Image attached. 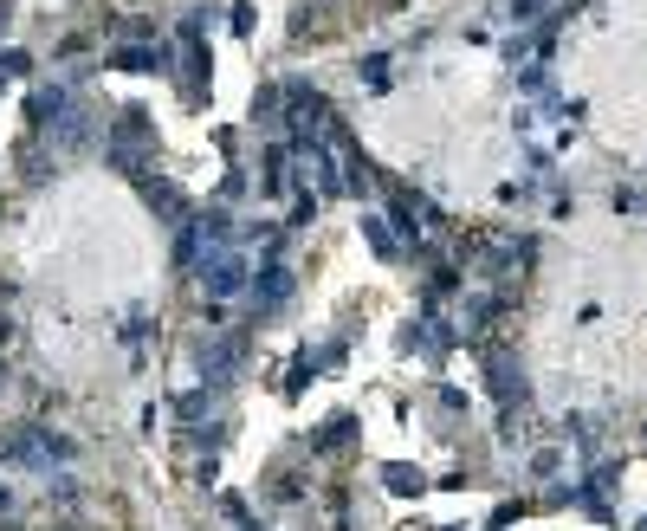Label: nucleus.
<instances>
[{
    "mask_svg": "<svg viewBox=\"0 0 647 531\" xmlns=\"http://www.w3.org/2000/svg\"><path fill=\"white\" fill-rule=\"evenodd\" d=\"M201 279H208L214 298H233L246 285V260L240 253H208V260H201Z\"/></svg>",
    "mask_w": 647,
    "mask_h": 531,
    "instance_id": "1",
    "label": "nucleus"
},
{
    "mask_svg": "<svg viewBox=\"0 0 647 531\" xmlns=\"http://www.w3.org/2000/svg\"><path fill=\"white\" fill-rule=\"evenodd\" d=\"M117 65H123V72H169V52H162V46H123Z\"/></svg>",
    "mask_w": 647,
    "mask_h": 531,
    "instance_id": "2",
    "label": "nucleus"
},
{
    "mask_svg": "<svg viewBox=\"0 0 647 531\" xmlns=\"http://www.w3.org/2000/svg\"><path fill=\"white\" fill-rule=\"evenodd\" d=\"M285 292H292V272H285V266H266V272H259V285H253V298H259V305H285Z\"/></svg>",
    "mask_w": 647,
    "mask_h": 531,
    "instance_id": "3",
    "label": "nucleus"
},
{
    "mask_svg": "<svg viewBox=\"0 0 647 531\" xmlns=\"http://www.w3.org/2000/svg\"><path fill=\"white\" fill-rule=\"evenodd\" d=\"M233 363H240V344H214L208 357H201V370H208V383H227Z\"/></svg>",
    "mask_w": 647,
    "mask_h": 531,
    "instance_id": "4",
    "label": "nucleus"
},
{
    "mask_svg": "<svg viewBox=\"0 0 647 531\" xmlns=\"http://www.w3.org/2000/svg\"><path fill=\"white\" fill-rule=\"evenodd\" d=\"M492 389H499L505 402H512V396H525V370H518L512 357H505V363H492Z\"/></svg>",
    "mask_w": 647,
    "mask_h": 531,
    "instance_id": "5",
    "label": "nucleus"
},
{
    "mask_svg": "<svg viewBox=\"0 0 647 531\" xmlns=\"http://www.w3.org/2000/svg\"><path fill=\"white\" fill-rule=\"evenodd\" d=\"M389 493H421V473L415 467H389Z\"/></svg>",
    "mask_w": 647,
    "mask_h": 531,
    "instance_id": "6",
    "label": "nucleus"
},
{
    "mask_svg": "<svg viewBox=\"0 0 647 531\" xmlns=\"http://www.w3.org/2000/svg\"><path fill=\"white\" fill-rule=\"evenodd\" d=\"M337 441H350V415H337V421L318 434V447H337Z\"/></svg>",
    "mask_w": 647,
    "mask_h": 531,
    "instance_id": "7",
    "label": "nucleus"
},
{
    "mask_svg": "<svg viewBox=\"0 0 647 531\" xmlns=\"http://www.w3.org/2000/svg\"><path fill=\"white\" fill-rule=\"evenodd\" d=\"M538 13H544V0H512V20H518V26H531Z\"/></svg>",
    "mask_w": 647,
    "mask_h": 531,
    "instance_id": "8",
    "label": "nucleus"
},
{
    "mask_svg": "<svg viewBox=\"0 0 647 531\" xmlns=\"http://www.w3.org/2000/svg\"><path fill=\"white\" fill-rule=\"evenodd\" d=\"M363 234H369V247H376V253H395V240H389V234H382V227H376V221H369V214H363Z\"/></svg>",
    "mask_w": 647,
    "mask_h": 531,
    "instance_id": "9",
    "label": "nucleus"
},
{
    "mask_svg": "<svg viewBox=\"0 0 647 531\" xmlns=\"http://www.w3.org/2000/svg\"><path fill=\"white\" fill-rule=\"evenodd\" d=\"M7 20H13V7H7V0H0V33H7Z\"/></svg>",
    "mask_w": 647,
    "mask_h": 531,
    "instance_id": "10",
    "label": "nucleus"
},
{
    "mask_svg": "<svg viewBox=\"0 0 647 531\" xmlns=\"http://www.w3.org/2000/svg\"><path fill=\"white\" fill-rule=\"evenodd\" d=\"M641 531H647V519H641Z\"/></svg>",
    "mask_w": 647,
    "mask_h": 531,
    "instance_id": "11",
    "label": "nucleus"
}]
</instances>
